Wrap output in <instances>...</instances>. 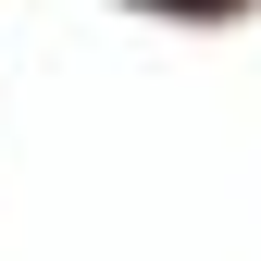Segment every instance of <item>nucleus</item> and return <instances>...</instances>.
<instances>
[{
  "instance_id": "f257e3e1",
  "label": "nucleus",
  "mask_w": 261,
  "mask_h": 261,
  "mask_svg": "<svg viewBox=\"0 0 261 261\" xmlns=\"http://www.w3.org/2000/svg\"><path fill=\"white\" fill-rule=\"evenodd\" d=\"M112 13H149V25H249L261 0H112Z\"/></svg>"
}]
</instances>
